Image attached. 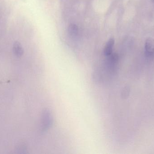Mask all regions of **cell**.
I'll list each match as a JSON object with an SVG mask.
<instances>
[{"instance_id": "52a82bcc", "label": "cell", "mask_w": 154, "mask_h": 154, "mask_svg": "<svg viewBox=\"0 0 154 154\" xmlns=\"http://www.w3.org/2000/svg\"></svg>"}, {"instance_id": "6da1fadb", "label": "cell", "mask_w": 154, "mask_h": 154, "mask_svg": "<svg viewBox=\"0 0 154 154\" xmlns=\"http://www.w3.org/2000/svg\"><path fill=\"white\" fill-rule=\"evenodd\" d=\"M53 122V116L51 112L48 109H45L42 113V130L46 131L50 128Z\"/></svg>"}, {"instance_id": "8992f818", "label": "cell", "mask_w": 154, "mask_h": 154, "mask_svg": "<svg viewBox=\"0 0 154 154\" xmlns=\"http://www.w3.org/2000/svg\"><path fill=\"white\" fill-rule=\"evenodd\" d=\"M129 90L126 87L123 90L122 92V96L124 98H126V97H128L129 94Z\"/></svg>"}, {"instance_id": "7a4b0ae2", "label": "cell", "mask_w": 154, "mask_h": 154, "mask_svg": "<svg viewBox=\"0 0 154 154\" xmlns=\"http://www.w3.org/2000/svg\"><path fill=\"white\" fill-rule=\"evenodd\" d=\"M145 53L150 58H154V39L148 38L146 41L145 44Z\"/></svg>"}, {"instance_id": "3957f363", "label": "cell", "mask_w": 154, "mask_h": 154, "mask_svg": "<svg viewBox=\"0 0 154 154\" xmlns=\"http://www.w3.org/2000/svg\"><path fill=\"white\" fill-rule=\"evenodd\" d=\"M115 44V39L111 38L106 43L104 49V55L107 57H109L113 53V48Z\"/></svg>"}, {"instance_id": "277c9868", "label": "cell", "mask_w": 154, "mask_h": 154, "mask_svg": "<svg viewBox=\"0 0 154 154\" xmlns=\"http://www.w3.org/2000/svg\"><path fill=\"white\" fill-rule=\"evenodd\" d=\"M13 51L14 55L17 57H21L24 53L23 48L19 42L16 41L13 46Z\"/></svg>"}, {"instance_id": "5b68a950", "label": "cell", "mask_w": 154, "mask_h": 154, "mask_svg": "<svg viewBox=\"0 0 154 154\" xmlns=\"http://www.w3.org/2000/svg\"><path fill=\"white\" fill-rule=\"evenodd\" d=\"M68 32L69 35L72 37H75L79 33L78 26L74 24H70L69 26Z\"/></svg>"}]
</instances>
